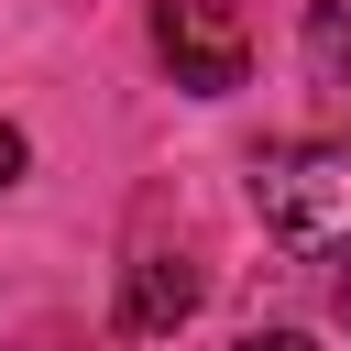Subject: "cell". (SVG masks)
Wrapping results in <instances>:
<instances>
[{
    "instance_id": "cell-3",
    "label": "cell",
    "mask_w": 351,
    "mask_h": 351,
    "mask_svg": "<svg viewBox=\"0 0 351 351\" xmlns=\"http://www.w3.org/2000/svg\"><path fill=\"white\" fill-rule=\"evenodd\" d=\"M197 296H208V274H197L186 252H132V263H121L110 329H121V340H176V329L197 318Z\"/></svg>"
},
{
    "instance_id": "cell-2",
    "label": "cell",
    "mask_w": 351,
    "mask_h": 351,
    "mask_svg": "<svg viewBox=\"0 0 351 351\" xmlns=\"http://www.w3.org/2000/svg\"><path fill=\"white\" fill-rule=\"evenodd\" d=\"M154 55L176 66L186 99H230L252 77V44H241V0H165L154 11Z\"/></svg>"
},
{
    "instance_id": "cell-6",
    "label": "cell",
    "mask_w": 351,
    "mask_h": 351,
    "mask_svg": "<svg viewBox=\"0 0 351 351\" xmlns=\"http://www.w3.org/2000/svg\"><path fill=\"white\" fill-rule=\"evenodd\" d=\"M230 351H318V340H307V329H241Z\"/></svg>"
},
{
    "instance_id": "cell-7",
    "label": "cell",
    "mask_w": 351,
    "mask_h": 351,
    "mask_svg": "<svg viewBox=\"0 0 351 351\" xmlns=\"http://www.w3.org/2000/svg\"><path fill=\"white\" fill-rule=\"evenodd\" d=\"M340 329H351V263H340Z\"/></svg>"
},
{
    "instance_id": "cell-5",
    "label": "cell",
    "mask_w": 351,
    "mask_h": 351,
    "mask_svg": "<svg viewBox=\"0 0 351 351\" xmlns=\"http://www.w3.org/2000/svg\"><path fill=\"white\" fill-rule=\"evenodd\" d=\"M22 165H33V143H22V132H11V121H0V197H11V186H22Z\"/></svg>"
},
{
    "instance_id": "cell-4",
    "label": "cell",
    "mask_w": 351,
    "mask_h": 351,
    "mask_svg": "<svg viewBox=\"0 0 351 351\" xmlns=\"http://www.w3.org/2000/svg\"><path fill=\"white\" fill-rule=\"evenodd\" d=\"M307 66H318V88H340L351 99V0H307Z\"/></svg>"
},
{
    "instance_id": "cell-1",
    "label": "cell",
    "mask_w": 351,
    "mask_h": 351,
    "mask_svg": "<svg viewBox=\"0 0 351 351\" xmlns=\"http://www.w3.org/2000/svg\"><path fill=\"white\" fill-rule=\"evenodd\" d=\"M252 208H263V230H285V241H340L351 230V143H263L252 154Z\"/></svg>"
}]
</instances>
